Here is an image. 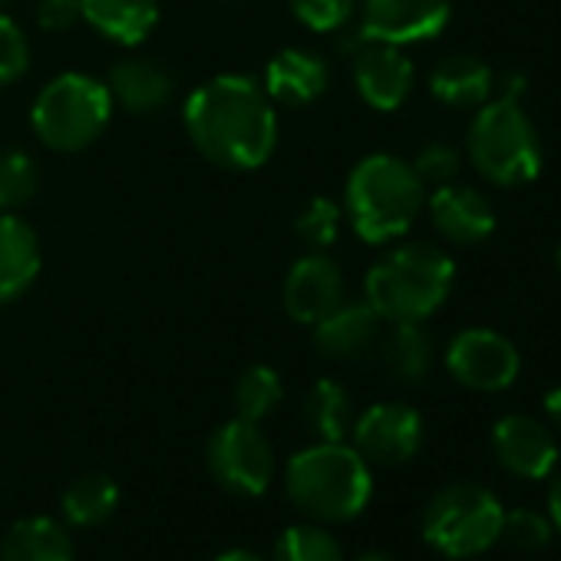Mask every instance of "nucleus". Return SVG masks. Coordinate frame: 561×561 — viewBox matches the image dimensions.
<instances>
[{
  "mask_svg": "<svg viewBox=\"0 0 561 561\" xmlns=\"http://www.w3.org/2000/svg\"><path fill=\"white\" fill-rule=\"evenodd\" d=\"M357 561H393L390 554H383V551H367V554H360Z\"/></svg>",
  "mask_w": 561,
  "mask_h": 561,
  "instance_id": "38",
  "label": "nucleus"
},
{
  "mask_svg": "<svg viewBox=\"0 0 561 561\" xmlns=\"http://www.w3.org/2000/svg\"><path fill=\"white\" fill-rule=\"evenodd\" d=\"M505 505L479 482H453L423 508V538L446 558H476L502 538Z\"/></svg>",
  "mask_w": 561,
  "mask_h": 561,
  "instance_id": "7",
  "label": "nucleus"
},
{
  "mask_svg": "<svg viewBox=\"0 0 561 561\" xmlns=\"http://www.w3.org/2000/svg\"><path fill=\"white\" fill-rule=\"evenodd\" d=\"M495 77L472 54H449L430 73V93L449 110H479L492 96Z\"/></svg>",
  "mask_w": 561,
  "mask_h": 561,
  "instance_id": "21",
  "label": "nucleus"
},
{
  "mask_svg": "<svg viewBox=\"0 0 561 561\" xmlns=\"http://www.w3.org/2000/svg\"><path fill=\"white\" fill-rule=\"evenodd\" d=\"M305 426L318 443H344L354 426V400L341 380H318L305 397Z\"/></svg>",
  "mask_w": 561,
  "mask_h": 561,
  "instance_id": "23",
  "label": "nucleus"
},
{
  "mask_svg": "<svg viewBox=\"0 0 561 561\" xmlns=\"http://www.w3.org/2000/svg\"><path fill=\"white\" fill-rule=\"evenodd\" d=\"M285 489L301 515L314 522H351L367 508L374 476L354 446L314 443L288 459Z\"/></svg>",
  "mask_w": 561,
  "mask_h": 561,
  "instance_id": "4",
  "label": "nucleus"
},
{
  "mask_svg": "<svg viewBox=\"0 0 561 561\" xmlns=\"http://www.w3.org/2000/svg\"><path fill=\"white\" fill-rule=\"evenodd\" d=\"M456 280L453 257L430 241L387 248L364 277V301L387 324H423L436 314Z\"/></svg>",
  "mask_w": 561,
  "mask_h": 561,
  "instance_id": "2",
  "label": "nucleus"
},
{
  "mask_svg": "<svg viewBox=\"0 0 561 561\" xmlns=\"http://www.w3.org/2000/svg\"><path fill=\"white\" fill-rule=\"evenodd\" d=\"M331 83V67L321 54L308 50V47H285L277 50L261 77L264 93L271 96L274 106H288V110H301L311 106L314 100H321L328 93Z\"/></svg>",
  "mask_w": 561,
  "mask_h": 561,
  "instance_id": "17",
  "label": "nucleus"
},
{
  "mask_svg": "<svg viewBox=\"0 0 561 561\" xmlns=\"http://www.w3.org/2000/svg\"><path fill=\"white\" fill-rule=\"evenodd\" d=\"M545 416L551 420V426H558L561 430V383L558 387H551L548 393H545Z\"/></svg>",
  "mask_w": 561,
  "mask_h": 561,
  "instance_id": "36",
  "label": "nucleus"
},
{
  "mask_svg": "<svg viewBox=\"0 0 561 561\" xmlns=\"http://www.w3.org/2000/svg\"><path fill=\"white\" fill-rule=\"evenodd\" d=\"M182 123L195 152L228 172L267 165L280 136L277 106L248 73H218L198 83L182 106Z\"/></svg>",
  "mask_w": 561,
  "mask_h": 561,
  "instance_id": "1",
  "label": "nucleus"
},
{
  "mask_svg": "<svg viewBox=\"0 0 561 561\" xmlns=\"http://www.w3.org/2000/svg\"><path fill=\"white\" fill-rule=\"evenodd\" d=\"M314 347L341 364H354L370 357L380 347L387 321L367 301H341L331 314H324L314 328Z\"/></svg>",
  "mask_w": 561,
  "mask_h": 561,
  "instance_id": "15",
  "label": "nucleus"
},
{
  "mask_svg": "<svg viewBox=\"0 0 561 561\" xmlns=\"http://www.w3.org/2000/svg\"><path fill=\"white\" fill-rule=\"evenodd\" d=\"M360 0H288L295 21L314 34H337L351 24Z\"/></svg>",
  "mask_w": 561,
  "mask_h": 561,
  "instance_id": "30",
  "label": "nucleus"
},
{
  "mask_svg": "<svg viewBox=\"0 0 561 561\" xmlns=\"http://www.w3.org/2000/svg\"><path fill=\"white\" fill-rule=\"evenodd\" d=\"M113 96L103 80L67 70L44 83L31 106V129L50 152H83L90 149L113 119Z\"/></svg>",
  "mask_w": 561,
  "mask_h": 561,
  "instance_id": "5",
  "label": "nucleus"
},
{
  "mask_svg": "<svg viewBox=\"0 0 561 561\" xmlns=\"http://www.w3.org/2000/svg\"><path fill=\"white\" fill-rule=\"evenodd\" d=\"M426 208V185L413 162L393 152L364 156L344 182V215L367 244L403 238Z\"/></svg>",
  "mask_w": 561,
  "mask_h": 561,
  "instance_id": "3",
  "label": "nucleus"
},
{
  "mask_svg": "<svg viewBox=\"0 0 561 561\" xmlns=\"http://www.w3.org/2000/svg\"><path fill=\"white\" fill-rule=\"evenodd\" d=\"M380 337V360L400 383H420L433 370V341L423 324H387Z\"/></svg>",
  "mask_w": 561,
  "mask_h": 561,
  "instance_id": "24",
  "label": "nucleus"
},
{
  "mask_svg": "<svg viewBox=\"0 0 561 561\" xmlns=\"http://www.w3.org/2000/svg\"><path fill=\"white\" fill-rule=\"evenodd\" d=\"M344 228V205L328 195H314L295 218V234L305 241L308 251H328Z\"/></svg>",
  "mask_w": 561,
  "mask_h": 561,
  "instance_id": "29",
  "label": "nucleus"
},
{
  "mask_svg": "<svg viewBox=\"0 0 561 561\" xmlns=\"http://www.w3.org/2000/svg\"><path fill=\"white\" fill-rule=\"evenodd\" d=\"M360 37L393 47L423 44L446 31L453 0H360Z\"/></svg>",
  "mask_w": 561,
  "mask_h": 561,
  "instance_id": "11",
  "label": "nucleus"
},
{
  "mask_svg": "<svg viewBox=\"0 0 561 561\" xmlns=\"http://www.w3.org/2000/svg\"><path fill=\"white\" fill-rule=\"evenodd\" d=\"M459 165H462L459 149H456V146H449V142H443V139L426 142V146L416 152V159H413L416 175L423 179V185H433V188H436V185L453 182V179H456V172H459Z\"/></svg>",
  "mask_w": 561,
  "mask_h": 561,
  "instance_id": "33",
  "label": "nucleus"
},
{
  "mask_svg": "<svg viewBox=\"0 0 561 561\" xmlns=\"http://www.w3.org/2000/svg\"><path fill=\"white\" fill-rule=\"evenodd\" d=\"M548 518H551V525H554V531L561 535V476L551 482V489H548Z\"/></svg>",
  "mask_w": 561,
  "mask_h": 561,
  "instance_id": "35",
  "label": "nucleus"
},
{
  "mask_svg": "<svg viewBox=\"0 0 561 561\" xmlns=\"http://www.w3.org/2000/svg\"><path fill=\"white\" fill-rule=\"evenodd\" d=\"M274 561H344V548L321 522H298L277 535Z\"/></svg>",
  "mask_w": 561,
  "mask_h": 561,
  "instance_id": "27",
  "label": "nucleus"
},
{
  "mask_svg": "<svg viewBox=\"0 0 561 561\" xmlns=\"http://www.w3.org/2000/svg\"><path fill=\"white\" fill-rule=\"evenodd\" d=\"M351 80H354L357 96L370 110L393 113L410 100L416 67L403 54V47L380 44V41H360L351 50Z\"/></svg>",
  "mask_w": 561,
  "mask_h": 561,
  "instance_id": "13",
  "label": "nucleus"
},
{
  "mask_svg": "<svg viewBox=\"0 0 561 561\" xmlns=\"http://www.w3.org/2000/svg\"><path fill=\"white\" fill-rule=\"evenodd\" d=\"M347 298V280L341 264L328 251L301 254L280 285V305L295 324L314 328L324 314H331Z\"/></svg>",
  "mask_w": 561,
  "mask_h": 561,
  "instance_id": "12",
  "label": "nucleus"
},
{
  "mask_svg": "<svg viewBox=\"0 0 561 561\" xmlns=\"http://www.w3.org/2000/svg\"><path fill=\"white\" fill-rule=\"evenodd\" d=\"M8 4H11V0H0V11H4V8H8Z\"/></svg>",
  "mask_w": 561,
  "mask_h": 561,
  "instance_id": "40",
  "label": "nucleus"
},
{
  "mask_svg": "<svg viewBox=\"0 0 561 561\" xmlns=\"http://www.w3.org/2000/svg\"><path fill=\"white\" fill-rule=\"evenodd\" d=\"M446 370L456 383L476 393H499L518 380L522 357L508 337L489 328L459 331L446 347Z\"/></svg>",
  "mask_w": 561,
  "mask_h": 561,
  "instance_id": "9",
  "label": "nucleus"
},
{
  "mask_svg": "<svg viewBox=\"0 0 561 561\" xmlns=\"http://www.w3.org/2000/svg\"><path fill=\"white\" fill-rule=\"evenodd\" d=\"M492 456L495 462L518 479H545L558 462V443L551 426L535 416L508 413L492 426Z\"/></svg>",
  "mask_w": 561,
  "mask_h": 561,
  "instance_id": "14",
  "label": "nucleus"
},
{
  "mask_svg": "<svg viewBox=\"0 0 561 561\" xmlns=\"http://www.w3.org/2000/svg\"><path fill=\"white\" fill-rule=\"evenodd\" d=\"M551 518L535 508H512L502 518V538L518 551H541L551 541Z\"/></svg>",
  "mask_w": 561,
  "mask_h": 561,
  "instance_id": "32",
  "label": "nucleus"
},
{
  "mask_svg": "<svg viewBox=\"0 0 561 561\" xmlns=\"http://www.w3.org/2000/svg\"><path fill=\"white\" fill-rule=\"evenodd\" d=\"M280 400H285V380H280V374L267 364H254L234 380L231 407H234L238 420L264 423L267 416H274Z\"/></svg>",
  "mask_w": 561,
  "mask_h": 561,
  "instance_id": "26",
  "label": "nucleus"
},
{
  "mask_svg": "<svg viewBox=\"0 0 561 561\" xmlns=\"http://www.w3.org/2000/svg\"><path fill=\"white\" fill-rule=\"evenodd\" d=\"M31 70V37L27 31L0 11V87H14Z\"/></svg>",
  "mask_w": 561,
  "mask_h": 561,
  "instance_id": "31",
  "label": "nucleus"
},
{
  "mask_svg": "<svg viewBox=\"0 0 561 561\" xmlns=\"http://www.w3.org/2000/svg\"><path fill=\"white\" fill-rule=\"evenodd\" d=\"M116 505H119V485L103 472H87L73 479L64 492V515L80 528L103 525L106 518H113Z\"/></svg>",
  "mask_w": 561,
  "mask_h": 561,
  "instance_id": "25",
  "label": "nucleus"
},
{
  "mask_svg": "<svg viewBox=\"0 0 561 561\" xmlns=\"http://www.w3.org/2000/svg\"><path fill=\"white\" fill-rule=\"evenodd\" d=\"M41 192V165L24 149L0 152V211H21Z\"/></svg>",
  "mask_w": 561,
  "mask_h": 561,
  "instance_id": "28",
  "label": "nucleus"
},
{
  "mask_svg": "<svg viewBox=\"0 0 561 561\" xmlns=\"http://www.w3.org/2000/svg\"><path fill=\"white\" fill-rule=\"evenodd\" d=\"M554 261H558V271H561V244H558V254H554Z\"/></svg>",
  "mask_w": 561,
  "mask_h": 561,
  "instance_id": "39",
  "label": "nucleus"
},
{
  "mask_svg": "<svg viewBox=\"0 0 561 561\" xmlns=\"http://www.w3.org/2000/svg\"><path fill=\"white\" fill-rule=\"evenodd\" d=\"M83 21L80 0H37V27L47 34H67Z\"/></svg>",
  "mask_w": 561,
  "mask_h": 561,
  "instance_id": "34",
  "label": "nucleus"
},
{
  "mask_svg": "<svg viewBox=\"0 0 561 561\" xmlns=\"http://www.w3.org/2000/svg\"><path fill=\"white\" fill-rule=\"evenodd\" d=\"M208 476L231 495H261L274 479V449L261 433V423L228 420L205 443Z\"/></svg>",
  "mask_w": 561,
  "mask_h": 561,
  "instance_id": "8",
  "label": "nucleus"
},
{
  "mask_svg": "<svg viewBox=\"0 0 561 561\" xmlns=\"http://www.w3.org/2000/svg\"><path fill=\"white\" fill-rule=\"evenodd\" d=\"M423 416L410 403H374L367 407L354 426V449L370 462V466H403L410 462L420 446H423Z\"/></svg>",
  "mask_w": 561,
  "mask_h": 561,
  "instance_id": "10",
  "label": "nucleus"
},
{
  "mask_svg": "<svg viewBox=\"0 0 561 561\" xmlns=\"http://www.w3.org/2000/svg\"><path fill=\"white\" fill-rule=\"evenodd\" d=\"M426 211L439 238L449 244H479L495 231V208L472 185H436L433 195H426Z\"/></svg>",
  "mask_w": 561,
  "mask_h": 561,
  "instance_id": "16",
  "label": "nucleus"
},
{
  "mask_svg": "<svg viewBox=\"0 0 561 561\" xmlns=\"http://www.w3.org/2000/svg\"><path fill=\"white\" fill-rule=\"evenodd\" d=\"M44 251L31 221L18 211H0V308L21 301L41 277Z\"/></svg>",
  "mask_w": 561,
  "mask_h": 561,
  "instance_id": "19",
  "label": "nucleus"
},
{
  "mask_svg": "<svg viewBox=\"0 0 561 561\" xmlns=\"http://www.w3.org/2000/svg\"><path fill=\"white\" fill-rule=\"evenodd\" d=\"M113 103L133 116H152L175 96V77L165 64L152 57H123L110 67L103 80Z\"/></svg>",
  "mask_w": 561,
  "mask_h": 561,
  "instance_id": "18",
  "label": "nucleus"
},
{
  "mask_svg": "<svg viewBox=\"0 0 561 561\" xmlns=\"http://www.w3.org/2000/svg\"><path fill=\"white\" fill-rule=\"evenodd\" d=\"M80 11L83 24L116 47H139L159 24V0H80Z\"/></svg>",
  "mask_w": 561,
  "mask_h": 561,
  "instance_id": "20",
  "label": "nucleus"
},
{
  "mask_svg": "<svg viewBox=\"0 0 561 561\" xmlns=\"http://www.w3.org/2000/svg\"><path fill=\"white\" fill-rule=\"evenodd\" d=\"M0 561H73L70 531L50 515L21 518L0 541Z\"/></svg>",
  "mask_w": 561,
  "mask_h": 561,
  "instance_id": "22",
  "label": "nucleus"
},
{
  "mask_svg": "<svg viewBox=\"0 0 561 561\" xmlns=\"http://www.w3.org/2000/svg\"><path fill=\"white\" fill-rule=\"evenodd\" d=\"M466 156L472 169L499 185L518 188L528 185L541 169V142L535 123L525 116L518 100H485L466 133Z\"/></svg>",
  "mask_w": 561,
  "mask_h": 561,
  "instance_id": "6",
  "label": "nucleus"
},
{
  "mask_svg": "<svg viewBox=\"0 0 561 561\" xmlns=\"http://www.w3.org/2000/svg\"><path fill=\"white\" fill-rule=\"evenodd\" d=\"M215 561H267V558H261V554H254V551H248V548H231V551L218 554Z\"/></svg>",
  "mask_w": 561,
  "mask_h": 561,
  "instance_id": "37",
  "label": "nucleus"
}]
</instances>
